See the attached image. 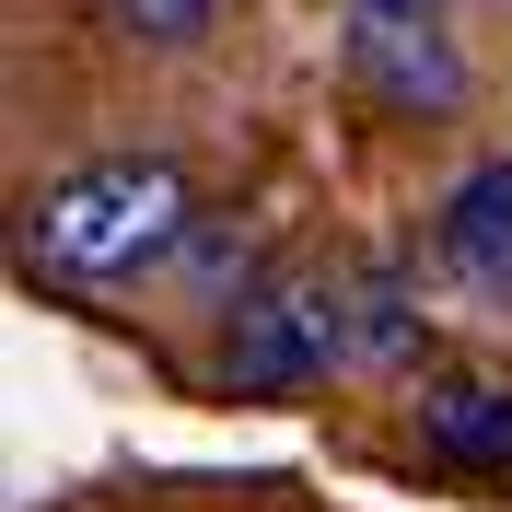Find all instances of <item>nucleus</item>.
<instances>
[{"instance_id": "1", "label": "nucleus", "mask_w": 512, "mask_h": 512, "mask_svg": "<svg viewBox=\"0 0 512 512\" xmlns=\"http://www.w3.org/2000/svg\"><path fill=\"white\" fill-rule=\"evenodd\" d=\"M198 233V187L175 152H105L70 163L24 198V280L59 291H105L140 268H175V245Z\"/></svg>"}, {"instance_id": "3", "label": "nucleus", "mask_w": 512, "mask_h": 512, "mask_svg": "<svg viewBox=\"0 0 512 512\" xmlns=\"http://www.w3.org/2000/svg\"><path fill=\"white\" fill-rule=\"evenodd\" d=\"M326 361H350V280L338 268H268L222 326V396H245V408L326 384Z\"/></svg>"}, {"instance_id": "5", "label": "nucleus", "mask_w": 512, "mask_h": 512, "mask_svg": "<svg viewBox=\"0 0 512 512\" xmlns=\"http://www.w3.org/2000/svg\"><path fill=\"white\" fill-rule=\"evenodd\" d=\"M419 466L512 478V373H431L419 384Z\"/></svg>"}, {"instance_id": "8", "label": "nucleus", "mask_w": 512, "mask_h": 512, "mask_svg": "<svg viewBox=\"0 0 512 512\" xmlns=\"http://www.w3.org/2000/svg\"><path fill=\"white\" fill-rule=\"evenodd\" d=\"M94 24L117 47H140V59H187L198 35L222 24V0H94Z\"/></svg>"}, {"instance_id": "2", "label": "nucleus", "mask_w": 512, "mask_h": 512, "mask_svg": "<svg viewBox=\"0 0 512 512\" xmlns=\"http://www.w3.org/2000/svg\"><path fill=\"white\" fill-rule=\"evenodd\" d=\"M338 82H350L384 128H443V117H466L478 70H466V24H454V0H338Z\"/></svg>"}, {"instance_id": "6", "label": "nucleus", "mask_w": 512, "mask_h": 512, "mask_svg": "<svg viewBox=\"0 0 512 512\" xmlns=\"http://www.w3.org/2000/svg\"><path fill=\"white\" fill-rule=\"evenodd\" d=\"M419 350H431V303H419V280L396 268V256L350 268V361H361V373H408Z\"/></svg>"}, {"instance_id": "4", "label": "nucleus", "mask_w": 512, "mask_h": 512, "mask_svg": "<svg viewBox=\"0 0 512 512\" xmlns=\"http://www.w3.org/2000/svg\"><path fill=\"white\" fill-rule=\"evenodd\" d=\"M431 256H443V280H466L478 303H512V152L466 163L431 210Z\"/></svg>"}, {"instance_id": "7", "label": "nucleus", "mask_w": 512, "mask_h": 512, "mask_svg": "<svg viewBox=\"0 0 512 512\" xmlns=\"http://www.w3.org/2000/svg\"><path fill=\"white\" fill-rule=\"evenodd\" d=\"M175 280L198 291V303H245L268 268H256V233L245 222H222V210H198V233L175 245Z\"/></svg>"}]
</instances>
